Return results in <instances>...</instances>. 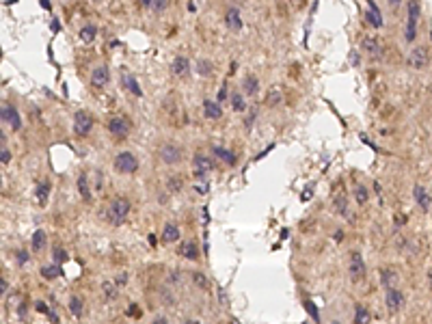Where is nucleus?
Instances as JSON below:
<instances>
[{
    "instance_id": "obj_44",
    "label": "nucleus",
    "mask_w": 432,
    "mask_h": 324,
    "mask_svg": "<svg viewBox=\"0 0 432 324\" xmlns=\"http://www.w3.org/2000/svg\"><path fill=\"white\" fill-rule=\"evenodd\" d=\"M0 153H3V158H0V160H3V165H9L11 153H9V149H7V145H5V143H3V151H0Z\"/></svg>"
},
{
    "instance_id": "obj_39",
    "label": "nucleus",
    "mask_w": 432,
    "mask_h": 324,
    "mask_svg": "<svg viewBox=\"0 0 432 324\" xmlns=\"http://www.w3.org/2000/svg\"><path fill=\"white\" fill-rule=\"evenodd\" d=\"M33 251H41L44 249V245H46V233H44V229H37L35 233H33Z\"/></svg>"
},
{
    "instance_id": "obj_30",
    "label": "nucleus",
    "mask_w": 432,
    "mask_h": 324,
    "mask_svg": "<svg viewBox=\"0 0 432 324\" xmlns=\"http://www.w3.org/2000/svg\"><path fill=\"white\" fill-rule=\"evenodd\" d=\"M370 322H372V313L363 305H357L355 307V324H370Z\"/></svg>"
},
{
    "instance_id": "obj_12",
    "label": "nucleus",
    "mask_w": 432,
    "mask_h": 324,
    "mask_svg": "<svg viewBox=\"0 0 432 324\" xmlns=\"http://www.w3.org/2000/svg\"><path fill=\"white\" fill-rule=\"evenodd\" d=\"M413 197H415V201H417L419 210H423V212H428L430 206H432V199H430L428 190L423 188L421 184H415V186H413Z\"/></svg>"
},
{
    "instance_id": "obj_42",
    "label": "nucleus",
    "mask_w": 432,
    "mask_h": 324,
    "mask_svg": "<svg viewBox=\"0 0 432 324\" xmlns=\"http://www.w3.org/2000/svg\"><path fill=\"white\" fill-rule=\"evenodd\" d=\"M52 253H54V262H61V264H63V262H67V251H65V249L54 247Z\"/></svg>"
},
{
    "instance_id": "obj_33",
    "label": "nucleus",
    "mask_w": 432,
    "mask_h": 324,
    "mask_svg": "<svg viewBox=\"0 0 432 324\" xmlns=\"http://www.w3.org/2000/svg\"><path fill=\"white\" fill-rule=\"evenodd\" d=\"M69 311H71V315H76V318H80L82 315V311H84V303H82V298L80 296H71L69 298Z\"/></svg>"
},
{
    "instance_id": "obj_35",
    "label": "nucleus",
    "mask_w": 432,
    "mask_h": 324,
    "mask_svg": "<svg viewBox=\"0 0 432 324\" xmlns=\"http://www.w3.org/2000/svg\"><path fill=\"white\" fill-rule=\"evenodd\" d=\"M143 7H147V9L160 13V11H166L169 3H166V0H143Z\"/></svg>"
},
{
    "instance_id": "obj_31",
    "label": "nucleus",
    "mask_w": 432,
    "mask_h": 324,
    "mask_svg": "<svg viewBox=\"0 0 432 324\" xmlns=\"http://www.w3.org/2000/svg\"><path fill=\"white\" fill-rule=\"evenodd\" d=\"M182 188H184L182 175H169V180H166V190L171 194H178V192H182Z\"/></svg>"
},
{
    "instance_id": "obj_11",
    "label": "nucleus",
    "mask_w": 432,
    "mask_h": 324,
    "mask_svg": "<svg viewBox=\"0 0 432 324\" xmlns=\"http://www.w3.org/2000/svg\"><path fill=\"white\" fill-rule=\"evenodd\" d=\"M171 71L178 78H186L188 74H190V61L186 59V56H182V54H178L175 59L171 61Z\"/></svg>"
},
{
    "instance_id": "obj_43",
    "label": "nucleus",
    "mask_w": 432,
    "mask_h": 324,
    "mask_svg": "<svg viewBox=\"0 0 432 324\" xmlns=\"http://www.w3.org/2000/svg\"><path fill=\"white\" fill-rule=\"evenodd\" d=\"M15 259H18V264H20V266L28 264V259H30L28 251H24V249H18V251H15Z\"/></svg>"
},
{
    "instance_id": "obj_32",
    "label": "nucleus",
    "mask_w": 432,
    "mask_h": 324,
    "mask_svg": "<svg viewBox=\"0 0 432 324\" xmlns=\"http://www.w3.org/2000/svg\"><path fill=\"white\" fill-rule=\"evenodd\" d=\"M35 309H37L39 313L48 315V318H50V322H52V324H59V315H57V311H52L50 307H48L44 301H37V303H35Z\"/></svg>"
},
{
    "instance_id": "obj_27",
    "label": "nucleus",
    "mask_w": 432,
    "mask_h": 324,
    "mask_svg": "<svg viewBox=\"0 0 432 324\" xmlns=\"http://www.w3.org/2000/svg\"><path fill=\"white\" fill-rule=\"evenodd\" d=\"M266 102H268V106H279V104L283 102L281 87H270L268 89V95H266Z\"/></svg>"
},
{
    "instance_id": "obj_16",
    "label": "nucleus",
    "mask_w": 432,
    "mask_h": 324,
    "mask_svg": "<svg viewBox=\"0 0 432 324\" xmlns=\"http://www.w3.org/2000/svg\"><path fill=\"white\" fill-rule=\"evenodd\" d=\"M212 153L216 158H221L225 165H229V167H234L236 162H238V158H236V153L234 151H229V149H225V147H221V145H214L212 147Z\"/></svg>"
},
{
    "instance_id": "obj_17",
    "label": "nucleus",
    "mask_w": 432,
    "mask_h": 324,
    "mask_svg": "<svg viewBox=\"0 0 432 324\" xmlns=\"http://www.w3.org/2000/svg\"><path fill=\"white\" fill-rule=\"evenodd\" d=\"M193 167H195V171H201V173L207 175L214 169V162L207 156H203V153H197V156L193 158Z\"/></svg>"
},
{
    "instance_id": "obj_14",
    "label": "nucleus",
    "mask_w": 432,
    "mask_h": 324,
    "mask_svg": "<svg viewBox=\"0 0 432 324\" xmlns=\"http://www.w3.org/2000/svg\"><path fill=\"white\" fill-rule=\"evenodd\" d=\"M361 48H363V52L370 56V59H374V61H378L380 54H382L378 42H376V37H363L361 39Z\"/></svg>"
},
{
    "instance_id": "obj_50",
    "label": "nucleus",
    "mask_w": 432,
    "mask_h": 324,
    "mask_svg": "<svg viewBox=\"0 0 432 324\" xmlns=\"http://www.w3.org/2000/svg\"><path fill=\"white\" fill-rule=\"evenodd\" d=\"M203 279H205L203 274H195V281H197V283H201V286H205V281H203Z\"/></svg>"
},
{
    "instance_id": "obj_2",
    "label": "nucleus",
    "mask_w": 432,
    "mask_h": 324,
    "mask_svg": "<svg viewBox=\"0 0 432 324\" xmlns=\"http://www.w3.org/2000/svg\"><path fill=\"white\" fill-rule=\"evenodd\" d=\"M115 169L119 173L130 175V173H134L139 169V160H137V156H134L132 151H121V153H117L115 156Z\"/></svg>"
},
{
    "instance_id": "obj_28",
    "label": "nucleus",
    "mask_w": 432,
    "mask_h": 324,
    "mask_svg": "<svg viewBox=\"0 0 432 324\" xmlns=\"http://www.w3.org/2000/svg\"><path fill=\"white\" fill-rule=\"evenodd\" d=\"M195 69H197V74L199 76H212V71H214V63L212 61H207V59H197V65H195Z\"/></svg>"
},
{
    "instance_id": "obj_40",
    "label": "nucleus",
    "mask_w": 432,
    "mask_h": 324,
    "mask_svg": "<svg viewBox=\"0 0 432 324\" xmlns=\"http://www.w3.org/2000/svg\"><path fill=\"white\" fill-rule=\"evenodd\" d=\"M335 212L341 216H348V201L346 197H335Z\"/></svg>"
},
{
    "instance_id": "obj_21",
    "label": "nucleus",
    "mask_w": 432,
    "mask_h": 324,
    "mask_svg": "<svg viewBox=\"0 0 432 324\" xmlns=\"http://www.w3.org/2000/svg\"><path fill=\"white\" fill-rule=\"evenodd\" d=\"M242 89H244L246 95H255V93H257V91H260V80H257V76L246 74V76L242 78Z\"/></svg>"
},
{
    "instance_id": "obj_37",
    "label": "nucleus",
    "mask_w": 432,
    "mask_h": 324,
    "mask_svg": "<svg viewBox=\"0 0 432 324\" xmlns=\"http://www.w3.org/2000/svg\"><path fill=\"white\" fill-rule=\"evenodd\" d=\"M37 199H39V204H46L48 201V194H50V182H41L37 186Z\"/></svg>"
},
{
    "instance_id": "obj_25",
    "label": "nucleus",
    "mask_w": 432,
    "mask_h": 324,
    "mask_svg": "<svg viewBox=\"0 0 432 324\" xmlns=\"http://www.w3.org/2000/svg\"><path fill=\"white\" fill-rule=\"evenodd\" d=\"M396 279H398V272H396L394 268H382V270H380V283H382V288L394 290Z\"/></svg>"
},
{
    "instance_id": "obj_52",
    "label": "nucleus",
    "mask_w": 432,
    "mask_h": 324,
    "mask_svg": "<svg viewBox=\"0 0 432 324\" xmlns=\"http://www.w3.org/2000/svg\"><path fill=\"white\" fill-rule=\"evenodd\" d=\"M184 324H199V322H197V320H186Z\"/></svg>"
},
{
    "instance_id": "obj_9",
    "label": "nucleus",
    "mask_w": 432,
    "mask_h": 324,
    "mask_svg": "<svg viewBox=\"0 0 432 324\" xmlns=\"http://www.w3.org/2000/svg\"><path fill=\"white\" fill-rule=\"evenodd\" d=\"M108 130L113 136H119V139H123L130 132V121L125 117H110L108 119Z\"/></svg>"
},
{
    "instance_id": "obj_38",
    "label": "nucleus",
    "mask_w": 432,
    "mask_h": 324,
    "mask_svg": "<svg viewBox=\"0 0 432 324\" xmlns=\"http://www.w3.org/2000/svg\"><path fill=\"white\" fill-rule=\"evenodd\" d=\"M303 307H305L307 313L311 315V320H314V322H320V311H318V307H316V303H314V301H309V298H305V301H303Z\"/></svg>"
},
{
    "instance_id": "obj_48",
    "label": "nucleus",
    "mask_w": 432,
    "mask_h": 324,
    "mask_svg": "<svg viewBox=\"0 0 432 324\" xmlns=\"http://www.w3.org/2000/svg\"><path fill=\"white\" fill-rule=\"evenodd\" d=\"M154 324H169V322H166V318H164V315H158V318L154 320Z\"/></svg>"
},
{
    "instance_id": "obj_10",
    "label": "nucleus",
    "mask_w": 432,
    "mask_h": 324,
    "mask_svg": "<svg viewBox=\"0 0 432 324\" xmlns=\"http://www.w3.org/2000/svg\"><path fill=\"white\" fill-rule=\"evenodd\" d=\"M409 65L413 69H423L428 65V50L423 46L419 48H413L411 54H409Z\"/></svg>"
},
{
    "instance_id": "obj_45",
    "label": "nucleus",
    "mask_w": 432,
    "mask_h": 324,
    "mask_svg": "<svg viewBox=\"0 0 432 324\" xmlns=\"http://www.w3.org/2000/svg\"><path fill=\"white\" fill-rule=\"evenodd\" d=\"M127 315H132V318H139V307L137 305H132V307H127Z\"/></svg>"
},
{
    "instance_id": "obj_15",
    "label": "nucleus",
    "mask_w": 432,
    "mask_h": 324,
    "mask_svg": "<svg viewBox=\"0 0 432 324\" xmlns=\"http://www.w3.org/2000/svg\"><path fill=\"white\" fill-rule=\"evenodd\" d=\"M121 83H123V87L127 89V91H130V93H134L137 97H141V95H143V89H141V85L137 83V78H134V76L130 74V71H125V69L121 71Z\"/></svg>"
},
{
    "instance_id": "obj_6",
    "label": "nucleus",
    "mask_w": 432,
    "mask_h": 324,
    "mask_svg": "<svg viewBox=\"0 0 432 324\" xmlns=\"http://www.w3.org/2000/svg\"><path fill=\"white\" fill-rule=\"evenodd\" d=\"M404 301H406V296L402 294L400 290H387V294H385V305H387V309L389 313H398L400 309L404 307Z\"/></svg>"
},
{
    "instance_id": "obj_53",
    "label": "nucleus",
    "mask_w": 432,
    "mask_h": 324,
    "mask_svg": "<svg viewBox=\"0 0 432 324\" xmlns=\"http://www.w3.org/2000/svg\"><path fill=\"white\" fill-rule=\"evenodd\" d=\"M428 279H430V288H432V270L428 272Z\"/></svg>"
},
{
    "instance_id": "obj_1",
    "label": "nucleus",
    "mask_w": 432,
    "mask_h": 324,
    "mask_svg": "<svg viewBox=\"0 0 432 324\" xmlns=\"http://www.w3.org/2000/svg\"><path fill=\"white\" fill-rule=\"evenodd\" d=\"M130 210H132V206H130V201H127L125 197H115L106 208L108 223H113L115 227L123 225L127 221V216H130Z\"/></svg>"
},
{
    "instance_id": "obj_47",
    "label": "nucleus",
    "mask_w": 432,
    "mask_h": 324,
    "mask_svg": "<svg viewBox=\"0 0 432 324\" xmlns=\"http://www.w3.org/2000/svg\"><path fill=\"white\" fill-rule=\"evenodd\" d=\"M125 281H127V274H125V272H121V274L117 277V283H119V286H123Z\"/></svg>"
},
{
    "instance_id": "obj_20",
    "label": "nucleus",
    "mask_w": 432,
    "mask_h": 324,
    "mask_svg": "<svg viewBox=\"0 0 432 324\" xmlns=\"http://www.w3.org/2000/svg\"><path fill=\"white\" fill-rule=\"evenodd\" d=\"M76 186H78L80 197H82L84 201H91V188H89V177H87V173H80L78 175Z\"/></svg>"
},
{
    "instance_id": "obj_34",
    "label": "nucleus",
    "mask_w": 432,
    "mask_h": 324,
    "mask_svg": "<svg viewBox=\"0 0 432 324\" xmlns=\"http://www.w3.org/2000/svg\"><path fill=\"white\" fill-rule=\"evenodd\" d=\"M41 277H44V279H59V277H61V266H59V264L41 266Z\"/></svg>"
},
{
    "instance_id": "obj_51",
    "label": "nucleus",
    "mask_w": 432,
    "mask_h": 324,
    "mask_svg": "<svg viewBox=\"0 0 432 324\" xmlns=\"http://www.w3.org/2000/svg\"><path fill=\"white\" fill-rule=\"evenodd\" d=\"M0 288H3V294H7V281L0 279Z\"/></svg>"
},
{
    "instance_id": "obj_3",
    "label": "nucleus",
    "mask_w": 432,
    "mask_h": 324,
    "mask_svg": "<svg viewBox=\"0 0 432 324\" xmlns=\"http://www.w3.org/2000/svg\"><path fill=\"white\" fill-rule=\"evenodd\" d=\"M406 9H409V18H406L404 39H406V42H413L415 32H417V18H419V13H421V7H419V3H409V5H406Z\"/></svg>"
},
{
    "instance_id": "obj_13",
    "label": "nucleus",
    "mask_w": 432,
    "mask_h": 324,
    "mask_svg": "<svg viewBox=\"0 0 432 324\" xmlns=\"http://www.w3.org/2000/svg\"><path fill=\"white\" fill-rule=\"evenodd\" d=\"M108 80H110V71H108L106 65H98V67L91 71V85L93 87L102 89V87L108 85Z\"/></svg>"
},
{
    "instance_id": "obj_36",
    "label": "nucleus",
    "mask_w": 432,
    "mask_h": 324,
    "mask_svg": "<svg viewBox=\"0 0 432 324\" xmlns=\"http://www.w3.org/2000/svg\"><path fill=\"white\" fill-rule=\"evenodd\" d=\"M355 199H357V204H367V199H370V190L365 188V186H361V184H357L355 186Z\"/></svg>"
},
{
    "instance_id": "obj_8",
    "label": "nucleus",
    "mask_w": 432,
    "mask_h": 324,
    "mask_svg": "<svg viewBox=\"0 0 432 324\" xmlns=\"http://www.w3.org/2000/svg\"><path fill=\"white\" fill-rule=\"evenodd\" d=\"M0 117H3V124H9L13 130H20V128H22V117H20V112L15 110V106H11V104H3Z\"/></svg>"
},
{
    "instance_id": "obj_49",
    "label": "nucleus",
    "mask_w": 432,
    "mask_h": 324,
    "mask_svg": "<svg viewBox=\"0 0 432 324\" xmlns=\"http://www.w3.org/2000/svg\"><path fill=\"white\" fill-rule=\"evenodd\" d=\"M350 63H353V65H359V54H357V52H353V56H350Z\"/></svg>"
},
{
    "instance_id": "obj_24",
    "label": "nucleus",
    "mask_w": 432,
    "mask_h": 324,
    "mask_svg": "<svg viewBox=\"0 0 432 324\" xmlns=\"http://www.w3.org/2000/svg\"><path fill=\"white\" fill-rule=\"evenodd\" d=\"M78 37L82 44H91V42H95V37H98V28H95L93 24H87V26H82L78 30Z\"/></svg>"
},
{
    "instance_id": "obj_26",
    "label": "nucleus",
    "mask_w": 432,
    "mask_h": 324,
    "mask_svg": "<svg viewBox=\"0 0 432 324\" xmlns=\"http://www.w3.org/2000/svg\"><path fill=\"white\" fill-rule=\"evenodd\" d=\"M229 102H231V108H234L236 112H244L246 110V100H244V95L240 91H231Z\"/></svg>"
},
{
    "instance_id": "obj_19",
    "label": "nucleus",
    "mask_w": 432,
    "mask_h": 324,
    "mask_svg": "<svg viewBox=\"0 0 432 324\" xmlns=\"http://www.w3.org/2000/svg\"><path fill=\"white\" fill-rule=\"evenodd\" d=\"M365 18H367V22H370L374 28H380V26H382V15H380V11H378V7H376V3H370V5H367Z\"/></svg>"
},
{
    "instance_id": "obj_23",
    "label": "nucleus",
    "mask_w": 432,
    "mask_h": 324,
    "mask_svg": "<svg viewBox=\"0 0 432 324\" xmlns=\"http://www.w3.org/2000/svg\"><path fill=\"white\" fill-rule=\"evenodd\" d=\"M225 24H227V26H229L231 30H240V28H242V20H240V11H238V9H234V7H231V9L225 13Z\"/></svg>"
},
{
    "instance_id": "obj_7",
    "label": "nucleus",
    "mask_w": 432,
    "mask_h": 324,
    "mask_svg": "<svg viewBox=\"0 0 432 324\" xmlns=\"http://www.w3.org/2000/svg\"><path fill=\"white\" fill-rule=\"evenodd\" d=\"M348 272H350V277H353V281H361L365 277V262H363V257L361 253H355L350 255V264H348Z\"/></svg>"
},
{
    "instance_id": "obj_29",
    "label": "nucleus",
    "mask_w": 432,
    "mask_h": 324,
    "mask_svg": "<svg viewBox=\"0 0 432 324\" xmlns=\"http://www.w3.org/2000/svg\"><path fill=\"white\" fill-rule=\"evenodd\" d=\"M180 255L186 257V259H197L199 257V249H197L195 242H184V245L180 247Z\"/></svg>"
},
{
    "instance_id": "obj_18",
    "label": "nucleus",
    "mask_w": 432,
    "mask_h": 324,
    "mask_svg": "<svg viewBox=\"0 0 432 324\" xmlns=\"http://www.w3.org/2000/svg\"><path fill=\"white\" fill-rule=\"evenodd\" d=\"M203 115H205L207 119H221V115H223L221 104L214 102V100H205V102H203Z\"/></svg>"
},
{
    "instance_id": "obj_4",
    "label": "nucleus",
    "mask_w": 432,
    "mask_h": 324,
    "mask_svg": "<svg viewBox=\"0 0 432 324\" xmlns=\"http://www.w3.org/2000/svg\"><path fill=\"white\" fill-rule=\"evenodd\" d=\"M71 128H74V132L78 136H87L93 130V117L87 110H78L74 112V126Z\"/></svg>"
},
{
    "instance_id": "obj_5",
    "label": "nucleus",
    "mask_w": 432,
    "mask_h": 324,
    "mask_svg": "<svg viewBox=\"0 0 432 324\" xmlns=\"http://www.w3.org/2000/svg\"><path fill=\"white\" fill-rule=\"evenodd\" d=\"M184 156V149L180 145L175 143H164L162 147H160V160L164 162V165H178Z\"/></svg>"
},
{
    "instance_id": "obj_41",
    "label": "nucleus",
    "mask_w": 432,
    "mask_h": 324,
    "mask_svg": "<svg viewBox=\"0 0 432 324\" xmlns=\"http://www.w3.org/2000/svg\"><path fill=\"white\" fill-rule=\"evenodd\" d=\"M102 290H104V294H106V298H117V288L110 281H104L102 283Z\"/></svg>"
},
{
    "instance_id": "obj_46",
    "label": "nucleus",
    "mask_w": 432,
    "mask_h": 324,
    "mask_svg": "<svg viewBox=\"0 0 432 324\" xmlns=\"http://www.w3.org/2000/svg\"><path fill=\"white\" fill-rule=\"evenodd\" d=\"M205 190H207V186H205V184H201V186L197 184V186H195V192H199V194H205Z\"/></svg>"
},
{
    "instance_id": "obj_22",
    "label": "nucleus",
    "mask_w": 432,
    "mask_h": 324,
    "mask_svg": "<svg viewBox=\"0 0 432 324\" xmlns=\"http://www.w3.org/2000/svg\"><path fill=\"white\" fill-rule=\"evenodd\" d=\"M180 240V227L175 223H166L162 227V242H178Z\"/></svg>"
}]
</instances>
